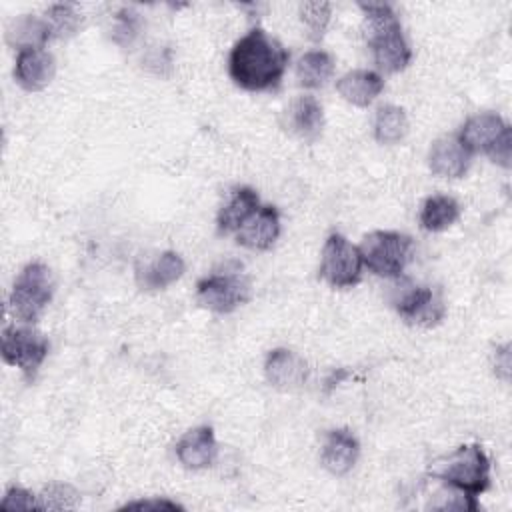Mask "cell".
Listing matches in <instances>:
<instances>
[{
	"mask_svg": "<svg viewBox=\"0 0 512 512\" xmlns=\"http://www.w3.org/2000/svg\"><path fill=\"white\" fill-rule=\"evenodd\" d=\"M290 54L262 28L242 36L228 58L230 78L244 90L262 92L276 88L284 76Z\"/></svg>",
	"mask_w": 512,
	"mask_h": 512,
	"instance_id": "cell-1",
	"label": "cell"
},
{
	"mask_svg": "<svg viewBox=\"0 0 512 512\" xmlns=\"http://www.w3.org/2000/svg\"><path fill=\"white\" fill-rule=\"evenodd\" d=\"M364 34L376 66L384 72H400L412 60V50L404 38L402 24L390 4L362 2Z\"/></svg>",
	"mask_w": 512,
	"mask_h": 512,
	"instance_id": "cell-2",
	"label": "cell"
},
{
	"mask_svg": "<svg viewBox=\"0 0 512 512\" xmlns=\"http://www.w3.org/2000/svg\"><path fill=\"white\" fill-rule=\"evenodd\" d=\"M438 464L432 476L470 500H476L490 486V460L478 444L460 446Z\"/></svg>",
	"mask_w": 512,
	"mask_h": 512,
	"instance_id": "cell-3",
	"label": "cell"
},
{
	"mask_svg": "<svg viewBox=\"0 0 512 512\" xmlns=\"http://www.w3.org/2000/svg\"><path fill=\"white\" fill-rule=\"evenodd\" d=\"M54 294V278L46 264L30 262L22 268L14 280L10 292V310L14 318L26 324H34Z\"/></svg>",
	"mask_w": 512,
	"mask_h": 512,
	"instance_id": "cell-4",
	"label": "cell"
},
{
	"mask_svg": "<svg viewBox=\"0 0 512 512\" xmlns=\"http://www.w3.org/2000/svg\"><path fill=\"white\" fill-rule=\"evenodd\" d=\"M412 238L392 230H374L364 236L360 256L364 266L376 276L398 278L412 256Z\"/></svg>",
	"mask_w": 512,
	"mask_h": 512,
	"instance_id": "cell-5",
	"label": "cell"
},
{
	"mask_svg": "<svg viewBox=\"0 0 512 512\" xmlns=\"http://www.w3.org/2000/svg\"><path fill=\"white\" fill-rule=\"evenodd\" d=\"M50 350L48 338L34 328L10 326L2 332V358L6 364L20 368L24 378L32 382Z\"/></svg>",
	"mask_w": 512,
	"mask_h": 512,
	"instance_id": "cell-6",
	"label": "cell"
},
{
	"mask_svg": "<svg viewBox=\"0 0 512 512\" xmlns=\"http://www.w3.org/2000/svg\"><path fill=\"white\" fill-rule=\"evenodd\" d=\"M360 250L350 244L342 234H330L322 248L320 278L334 288H350L360 282L362 276Z\"/></svg>",
	"mask_w": 512,
	"mask_h": 512,
	"instance_id": "cell-7",
	"label": "cell"
},
{
	"mask_svg": "<svg viewBox=\"0 0 512 512\" xmlns=\"http://www.w3.org/2000/svg\"><path fill=\"white\" fill-rule=\"evenodd\" d=\"M250 280L242 272H214L196 284L198 302L218 314H228L250 298Z\"/></svg>",
	"mask_w": 512,
	"mask_h": 512,
	"instance_id": "cell-8",
	"label": "cell"
},
{
	"mask_svg": "<svg viewBox=\"0 0 512 512\" xmlns=\"http://www.w3.org/2000/svg\"><path fill=\"white\" fill-rule=\"evenodd\" d=\"M396 312L408 324L434 326L444 318L442 296L428 286H414L396 300Z\"/></svg>",
	"mask_w": 512,
	"mask_h": 512,
	"instance_id": "cell-9",
	"label": "cell"
},
{
	"mask_svg": "<svg viewBox=\"0 0 512 512\" xmlns=\"http://www.w3.org/2000/svg\"><path fill=\"white\" fill-rule=\"evenodd\" d=\"M510 130V126L494 112H482L464 122L458 132L460 144L470 152H482L486 156L492 154L496 142Z\"/></svg>",
	"mask_w": 512,
	"mask_h": 512,
	"instance_id": "cell-10",
	"label": "cell"
},
{
	"mask_svg": "<svg viewBox=\"0 0 512 512\" xmlns=\"http://www.w3.org/2000/svg\"><path fill=\"white\" fill-rule=\"evenodd\" d=\"M54 70V56L44 48H22L16 54L14 78L28 92H36L48 86L54 78Z\"/></svg>",
	"mask_w": 512,
	"mask_h": 512,
	"instance_id": "cell-11",
	"label": "cell"
},
{
	"mask_svg": "<svg viewBox=\"0 0 512 512\" xmlns=\"http://www.w3.org/2000/svg\"><path fill=\"white\" fill-rule=\"evenodd\" d=\"M266 378L280 390H296L308 380V364L296 352L288 348H276L268 354L264 364Z\"/></svg>",
	"mask_w": 512,
	"mask_h": 512,
	"instance_id": "cell-12",
	"label": "cell"
},
{
	"mask_svg": "<svg viewBox=\"0 0 512 512\" xmlns=\"http://www.w3.org/2000/svg\"><path fill=\"white\" fill-rule=\"evenodd\" d=\"M358 456H360V444L350 430L336 428L324 436L320 460H322V466L334 476L348 474L354 468Z\"/></svg>",
	"mask_w": 512,
	"mask_h": 512,
	"instance_id": "cell-13",
	"label": "cell"
},
{
	"mask_svg": "<svg viewBox=\"0 0 512 512\" xmlns=\"http://www.w3.org/2000/svg\"><path fill=\"white\" fill-rule=\"evenodd\" d=\"M176 456L182 466L190 470H202L216 462L218 444L210 426H198L188 430L176 444Z\"/></svg>",
	"mask_w": 512,
	"mask_h": 512,
	"instance_id": "cell-14",
	"label": "cell"
},
{
	"mask_svg": "<svg viewBox=\"0 0 512 512\" xmlns=\"http://www.w3.org/2000/svg\"><path fill=\"white\" fill-rule=\"evenodd\" d=\"M280 236V214L274 206H260L258 212L236 232V242L250 250H268Z\"/></svg>",
	"mask_w": 512,
	"mask_h": 512,
	"instance_id": "cell-15",
	"label": "cell"
},
{
	"mask_svg": "<svg viewBox=\"0 0 512 512\" xmlns=\"http://www.w3.org/2000/svg\"><path fill=\"white\" fill-rule=\"evenodd\" d=\"M472 154L460 144L458 136L438 138L428 154L430 170L442 178H460L470 166Z\"/></svg>",
	"mask_w": 512,
	"mask_h": 512,
	"instance_id": "cell-16",
	"label": "cell"
},
{
	"mask_svg": "<svg viewBox=\"0 0 512 512\" xmlns=\"http://www.w3.org/2000/svg\"><path fill=\"white\" fill-rule=\"evenodd\" d=\"M382 88H384V80L374 70H352V72H346L336 82L338 94L346 102L362 108L372 104L374 98L382 92Z\"/></svg>",
	"mask_w": 512,
	"mask_h": 512,
	"instance_id": "cell-17",
	"label": "cell"
},
{
	"mask_svg": "<svg viewBox=\"0 0 512 512\" xmlns=\"http://www.w3.org/2000/svg\"><path fill=\"white\" fill-rule=\"evenodd\" d=\"M258 208L260 200L252 188H236L218 212V230L222 234L238 232L258 212Z\"/></svg>",
	"mask_w": 512,
	"mask_h": 512,
	"instance_id": "cell-18",
	"label": "cell"
},
{
	"mask_svg": "<svg viewBox=\"0 0 512 512\" xmlns=\"http://www.w3.org/2000/svg\"><path fill=\"white\" fill-rule=\"evenodd\" d=\"M288 126L304 140L320 136L324 126V112L314 96H298L286 110Z\"/></svg>",
	"mask_w": 512,
	"mask_h": 512,
	"instance_id": "cell-19",
	"label": "cell"
},
{
	"mask_svg": "<svg viewBox=\"0 0 512 512\" xmlns=\"http://www.w3.org/2000/svg\"><path fill=\"white\" fill-rule=\"evenodd\" d=\"M186 270V264L176 252H162L156 260L138 270V284L142 290H162L176 282Z\"/></svg>",
	"mask_w": 512,
	"mask_h": 512,
	"instance_id": "cell-20",
	"label": "cell"
},
{
	"mask_svg": "<svg viewBox=\"0 0 512 512\" xmlns=\"http://www.w3.org/2000/svg\"><path fill=\"white\" fill-rule=\"evenodd\" d=\"M460 216V206L452 196L434 194L426 198L420 210V226L428 232H442L450 228Z\"/></svg>",
	"mask_w": 512,
	"mask_h": 512,
	"instance_id": "cell-21",
	"label": "cell"
},
{
	"mask_svg": "<svg viewBox=\"0 0 512 512\" xmlns=\"http://www.w3.org/2000/svg\"><path fill=\"white\" fill-rule=\"evenodd\" d=\"M54 36L48 20L36 16H22L14 20L8 28V42L18 50L22 48H44V44Z\"/></svg>",
	"mask_w": 512,
	"mask_h": 512,
	"instance_id": "cell-22",
	"label": "cell"
},
{
	"mask_svg": "<svg viewBox=\"0 0 512 512\" xmlns=\"http://www.w3.org/2000/svg\"><path fill=\"white\" fill-rule=\"evenodd\" d=\"M334 74V60L324 50L306 52L296 64L298 84L304 88H322Z\"/></svg>",
	"mask_w": 512,
	"mask_h": 512,
	"instance_id": "cell-23",
	"label": "cell"
},
{
	"mask_svg": "<svg viewBox=\"0 0 512 512\" xmlns=\"http://www.w3.org/2000/svg\"><path fill=\"white\" fill-rule=\"evenodd\" d=\"M408 132V118L400 106H380L374 118V138L380 144H396Z\"/></svg>",
	"mask_w": 512,
	"mask_h": 512,
	"instance_id": "cell-24",
	"label": "cell"
},
{
	"mask_svg": "<svg viewBox=\"0 0 512 512\" xmlns=\"http://www.w3.org/2000/svg\"><path fill=\"white\" fill-rule=\"evenodd\" d=\"M330 10L332 6L328 2H304L300 6L302 24L306 26L312 40H320L324 36V30L330 22Z\"/></svg>",
	"mask_w": 512,
	"mask_h": 512,
	"instance_id": "cell-25",
	"label": "cell"
},
{
	"mask_svg": "<svg viewBox=\"0 0 512 512\" xmlns=\"http://www.w3.org/2000/svg\"><path fill=\"white\" fill-rule=\"evenodd\" d=\"M48 22L52 26L54 36H64V34H72L78 28L80 16L74 10V4H54L48 10Z\"/></svg>",
	"mask_w": 512,
	"mask_h": 512,
	"instance_id": "cell-26",
	"label": "cell"
},
{
	"mask_svg": "<svg viewBox=\"0 0 512 512\" xmlns=\"http://www.w3.org/2000/svg\"><path fill=\"white\" fill-rule=\"evenodd\" d=\"M76 492L66 486V484H50L48 488H44V492L38 496V508L46 510V508H74L76 506Z\"/></svg>",
	"mask_w": 512,
	"mask_h": 512,
	"instance_id": "cell-27",
	"label": "cell"
},
{
	"mask_svg": "<svg viewBox=\"0 0 512 512\" xmlns=\"http://www.w3.org/2000/svg\"><path fill=\"white\" fill-rule=\"evenodd\" d=\"M0 506L4 510H30V508H38V502H36L34 494H30L28 490L14 486L6 492Z\"/></svg>",
	"mask_w": 512,
	"mask_h": 512,
	"instance_id": "cell-28",
	"label": "cell"
},
{
	"mask_svg": "<svg viewBox=\"0 0 512 512\" xmlns=\"http://www.w3.org/2000/svg\"><path fill=\"white\" fill-rule=\"evenodd\" d=\"M114 32H116L114 36H116L118 42L120 40L122 42H130L136 36V32H138V14L128 10V8L120 10L118 16H116V30Z\"/></svg>",
	"mask_w": 512,
	"mask_h": 512,
	"instance_id": "cell-29",
	"label": "cell"
},
{
	"mask_svg": "<svg viewBox=\"0 0 512 512\" xmlns=\"http://www.w3.org/2000/svg\"><path fill=\"white\" fill-rule=\"evenodd\" d=\"M124 508H170V510H178L180 506L176 504V502H170V500H138V502H130V504H126Z\"/></svg>",
	"mask_w": 512,
	"mask_h": 512,
	"instance_id": "cell-30",
	"label": "cell"
}]
</instances>
